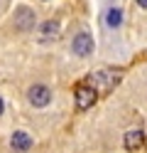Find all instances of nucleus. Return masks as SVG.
Segmentation results:
<instances>
[{"label": "nucleus", "mask_w": 147, "mask_h": 153, "mask_svg": "<svg viewBox=\"0 0 147 153\" xmlns=\"http://www.w3.org/2000/svg\"><path fill=\"white\" fill-rule=\"evenodd\" d=\"M74 94H76V106H78V111L91 109L93 104H96V99H98L96 87H88V84H78Z\"/></svg>", "instance_id": "1"}, {"label": "nucleus", "mask_w": 147, "mask_h": 153, "mask_svg": "<svg viewBox=\"0 0 147 153\" xmlns=\"http://www.w3.org/2000/svg\"><path fill=\"white\" fill-rule=\"evenodd\" d=\"M3 109H5V106H3V99H0V114H3Z\"/></svg>", "instance_id": "11"}, {"label": "nucleus", "mask_w": 147, "mask_h": 153, "mask_svg": "<svg viewBox=\"0 0 147 153\" xmlns=\"http://www.w3.org/2000/svg\"><path fill=\"white\" fill-rule=\"evenodd\" d=\"M15 25L20 27V30H32L34 27V13L29 10L27 5H20L15 10Z\"/></svg>", "instance_id": "4"}, {"label": "nucleus", "mask_w": 147, "mask_h": 153, "mask_svg": "<svg viewBox=\"0 0 147 153\" xmlns=\"http://www.w3.org/2000/svg\"><path fill=\"white\" fill-rule=\"evenodd\" d=\"M105 20H108V27H120V20H123V13L118 10V7H110L105 15Z\"/></svg>", "instance_id": "9"}, {"label": "nucleus", "mask_w": 147, "mask_h": 153, "mask_svg": "<svg viewBox=\"0 0 147 153\" xmlns=\"http://www.w3.org/2000/svg\"><path fill=\"white\" fill-rule=\"evenodd\" d=\"M71 50H74L76 57H88L93 52V37L88 32H78L74 37V42H71Z\"/></svg>", "instance_id": "2"}, {"label": "nucleus", "mask_w": 147, "mask_h": 153, "mask_svg": "<svg viewBox=\"0 0 147 153\" xmlns=\"http://www.w3.org/2000/svg\"><path fill=\"white\" fill-rule=\"evenodd\" d=\"M142 143H145V133H142L140 128H132V131L125 133V148L135 151V148H140Z\"/></svg>", "instance_id": "8"}, {"label": "nucleus", "mask_w": 147, "mask_h": 153, "mask_svg": "<svg viewBox=\"0 0 147 153\" xmlns=\"http://www.w3.org/2000/svg\"><path fill=\"white\" fill-rule=\"evenodd\" d=\"M120 72H113V69H105V72H96L91 79L96 82V84H101L103 89H110V87H115L118 82H120Z\"/></svg>", "instance_id": "5"}, {"label": "nucleus", "mask_w": 147, "mask_h": 153, "mask_svg": "<svg viewBox=\"0 0 147 153\" xmlns=\"http://www.w3.org/2000/svg\"><path fill=\"white\" fill-rule=\"evenodd\" d=\"M10 143H12L15 151H29V148H32V136L25 133V131H15L12 138H10Z\"/></svg>", "instance_id": "7"}, {"label": "nucleus", "mask_w": 147, "mask_h": 153, "mask_svg": "<svg viewBox=\"0 0 147 153\" xmlns=\"http://www.w3.org/2000/svg\"><path fill=\"white\" fill-rule=\"evenodd\" d=\"M59 32H61V25H59L56 20H47L42 27H39V42H52L59 37Z\"/></svg>", "instance_id": "6"}, {"label": "nucleus", "mask_w": 147, "mask_h": 153, "mask_svg": "<svg viewBox=\"0 0 147 153\" xmlns=\"http://www.w3.org/2000/svg\"><path fill=\"white\" fill-rule=\"evenodd\" d=\"M27 99H29V104H34V106H47V104L52 101V91H49V87H44V84H34V87H29Z\"/></svg>", "instance_id": "3"}, {"label": "nucleus", "mask_w": 147, "mask_h": 153, "mask_svg": "<svg viewBox=\"0 0 147 153\" xmlns=\"http://www.w3.org/2000/svg\"><path fill=\"white\" fill-rule=\"evenodd\" d=\"M137 5H140V7H145V10H147V0H137Z\"/></svg>", "instance_id": "10"}]
</instances>
